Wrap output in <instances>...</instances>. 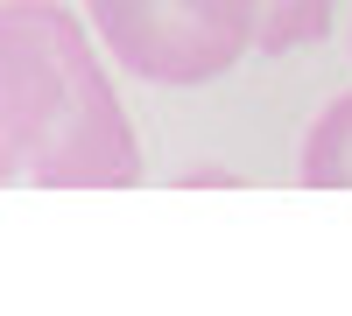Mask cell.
I'll list each match as a JSON object with an SVG mask.
<instances>
[{"instance_id":"obj_1","label":"cell","mask_w":352,"mask_h":316,"mask_svg":"<svg viewBox=\"0 0 352 316\" xmlns=\"http://www.w3.org/2000/svg\"><path fill=\"white\" fill-rule=\"evenodd\" d=\"M0 169L28 190H127L141 141L64 0H8L0 14Z\"/></svg>"},{"instance_id":"obj_2","label":"cell","mask_w":352,"mask_h":316,"mask_svg":"<svg viewBox=\"0 0 352 316\" xmlns=\"http://www.w3.org/2000/svg\"><path fill=\"white\" fill-rule=\"evenodd\" d=\"M92 36L148 84H212L261 49V0H85Z\"/></svg>"},{"instance_id":"obj_3","label":"cell","mask_w":352,"mask_h":316,"mask_svg":"<svg viewBox=\"0 0 352 316\" xmlns=\"http://www.w3.org/2000/svg\"><path fill=\"white\" fill-rule=\"evenodd\" d=\"M296 176H303L310 190H352V92L317 112V127L303 134Z\"/></svg>"},{"instance_id":"obj_4","label":"cell","mask_w":352,"mask_h":316,"mask_svg":"<svg viewBox=\"0 0 352 316\" xmlns=\"http://www.w3.org/2000/svg\"><path fill=\"white\" fill-rule=\"evenodd\" d=\"M338 21V0H261V56L317 49Z\"/></svg>"}]
</instances>
